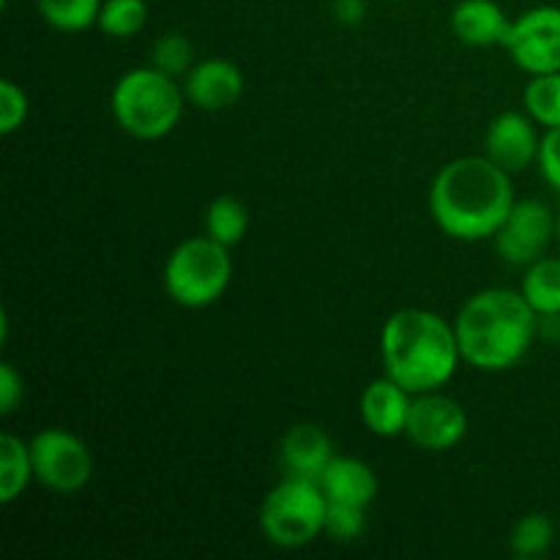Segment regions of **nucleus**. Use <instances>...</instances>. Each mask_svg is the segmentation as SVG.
Here are the masks:
<instances>
[{
  "instance_id": "nucleus-28",
  "label": "nucleus",
  "mask_w": 560,
  "mask_h": 560,
  "mask_svg": "<svg viewBox=\"0 0 560 560\" xmlns=\"http://www.w3.org/2000/svg\"><path fill=\"white\" fill-rule=\"evenodd\" d=\"M22 394H25V386H22L20 372L11 364H0V413H14L16 405L22 402Z\"/></svg>"
},
{
  "instance_id": "nucleus-25",
  "label": "nucleus",
  "mask_w": 560,
  "mask_h": 560,
  "mask_svg": "<svg viewBox=\"0 0 560 560\" xmlns=\"http://www.w3.org/2000/svg\"><path fill=\"white\" fill-rule=\"evenodd\" d=\"M366 530V509L350 503H328L326 534L334 541H355Z\"/></svg>"
},
{
  "instance_id": "nucleus-23",
  "label": "nucleus",
  "mask_w": 560,
  "mask_h": 560,
  "mask_svg": "<svg viewBox=\"0 0 560 560\" xmlns=\"http://www.w3.org/2000/svg\"><path fill=\"white\" fill-rule=\"evenodd\" d=\"M148 25L145 0H104L96 27L109 38H131Z\"/></svg>"
},
{
  "instance_id": "nucleus-15",
  "label": "nucleus",
  "mask_w": 560,
  "mask_h": 560,
  "mask_svg": "<svg viewBox=\"0 0 560 560\" xmlns=\"http://www.w3.org/2000/svg\"><path fill=\"white\" fill-rule=\"evenodd\" d=\"M509 25L512 20L495 0H459L452 9V33L468 47H503Z\"/></svg>"
},
{
  "instance_id": "nucleus-20",
  "label": "nucleus",
  "mask_w": 560,
  "mask_h": 560,
  "mask_svg": "<svg viewBox=\"0 0 560 560\" xmlns=\"http://www.w3.org/2000/svg\"><path fill=\"white\" fill-rule=\"evenodd\" d=\"M525 113L541 129H560V71L534 74L523 91Z\"/></svg>"
},
{
  "instance_id": "nucleus-17",
  "label": "nucleus",
  "mask_w": 560,
  "mask_h": 560,
  "mask_svg": "<svg viewBox=\"0 0 560 560\" xmlns=\"http://www.w3.org/2000/svg\"><path fill=\"white\" fill-rule=\"evenodd\" d=\"M31 481H36L31 441H22L14 432H3L0 438V503L11 506L14 501H20Z\"/></svg>"
},
{
  "instance_id": "nucleus-10",
  "label": "nucleus",
  "mask_w": 560,
  "mask_h": 560,
  "mask_svg": "<svg viewBox=\"0 0 560 560\" xmlns=\"http://www.w3.org/2000/svg\"><path fill=\"white\" fill-rule=\"evenodd\" d=\"M468 435V413L454 397L438 392L413 394L405 438L421 452H452Z\"/></svg>"
},
{
  "instance_id": "nucleus-18",
  "label": "nucleus",
  "mask_w": 560,
  "mask_h": 560,
  "mask_svg": "<svg viewBox=\"0 0 560 560\" xmlns=\"http://www.w3.org/2000/svg\"><path fill=\"white\" fill-rule=\"evenodd\" d=\"M520 293L539 317L560 315V257L545 255L523 268Z\"/></svg>"
},
{
  "instance_id": "nucleus-29",
  "label": "nucleus",
  "mask_w": 560,
  "mask_h": 560,
  "mask_svg": "<svg viewBox=\"0 0 560 560\" xmlns=\"http://www.w3.org/2000/svg\"><path fill=\"white\" fill-rule=\"evenodd\" d=\"M334 16L345 27L361 25L366 20V0H334Z\"/></svg>"
},
{
  "instance_id": "nucleus-7",
  "label": "nucleus",
  "mask_w": 560,
  "mask_h": 560,
  "mask_svg": "<svg viewBox=\"0 0 560 560\" xmlns=\"http://www.w3.org/2000/svg\"><path fill=\"white\" fill-rule=\"evenodd\" d=\"M36 481L58 495H74L93 476L91 448L80 435L63 427H47L31 438Z\"/></svg>"
},
{
  "instance_id": "nucleus-8",
  "label": "nucleus",
  "mask_w": 560,
  "mask_h": 560,
  "mask_svg": "<svg viewBox=\"0 0 560 560\" xmlns=\"http://www.w3.org/2000/svg\"><path fill=\"white\" fill-rule=\"evenodd\" d=\"M558 238V217L541 200H514L512 211L492 235L498 257L514 268H525L547 255Z\"/></svg>"
},
{
  "instance_id": "nucleus-14",
  "label": "nucleus",
  "mask_w": 560,
  "mask_h": 560,
  "mask_svg": "<svg viewBox=\"0 0 560 560\" xmlns=\"http://www.w3.org/2000/svg\"><path fill=\"white\" fill-rule=\"evenodd\" d=\"M279 457H282L284 476L317 481L334 459V443L317 424H295L282 438Z\"/></svg>"
},
{
  "instance_id": "nucleus-26",
  "label": "nucleus",
  "mask_w": 560,
  "mask_h": 560,
  "mask_svg": "<svg viewBox=\"0 0 560 560\" xmlns=\"http://www.w3.org/2000/svg\"><path fill=\"white\" fill-rule=\"evenodd\" d=\"M27 93L14 80H0V135L9 137L20 131L27 120Z\"/></svg>"
},
{
  "instance_id": "nucleus-5",
  "label": "nucleus",
  "mask_w": 560,
  "mask_h": 560,
  "mask_svg": "<svg viewBox=\"0 0 560 560\" xmlns=\"http://www.w3.org/2000/svg\"><path fill=\"white\" fill-rule=\"evenodd\" d=\"M233 279L230 246L211 235H195L170 252L164 262V293L186 310H206L217 304Z\"/></svg>"
},
{
  "instance_id": "nucleus-12",
  "label": "nucleus",
  "mask_w": 560,
  "mask_h": 560,
  "mask_svg": "<svg viewBox=\"0 0 560 560\" xmlns=\"http://www.w3.org/2000/svg\"><path fill=\"white\" fill-rule=\"evenodd\" d=\"M244 88V71L228 58L197 60L184 77L186 102L206 113H219V109H230L233 104H238Z\"/></svg>"
},
{
  "instance_id": "nucleus-9",
  "label": "nucleus",
  "mask_w": 560,
  "mask_h": 560,
  "mask_svg": "<svg viewBox=\"0 0 560 560\" xmlns=\"http://www.w3.org/2000/svg\"><path fill=\"white\" fill-rule=\"evenodd\" d=\"M503 47L528 77L560 71V5H534L514 16Z\"/></svg>"
},
{
  "instance_id": "nucleus-1",
  "label": "nucleus",
  "mask_w": 560,
  "mask_h": 560,
  "mask_svg": "<svg viewBox=\"0 0 560 560\" xmlns=\"http://www.w3.org/2000/svg\"><path fill=\"white\" fill-rule=\"evenodd\" d=\"M432 222L448 238L492 241L514 206L512 175L487 156H459L438 170L430 197Z\"/></svg>"
},
{
  "instance_id": "nucleus-3",
  "label": "nucleus",
  "mask_w": 560,
  "mask_h": 560,
  "mask_svg": "<svg viewBox=\"0 0 560 560\" xmlns=\"http://www.w3.org/2000/svg\"><path fill=\"white\" fill-rule=\"evenodd\" d=\"M383 375L410 394L438 392L446 386L463 361L454 323L432 310H399L381 331Z\"/></svg>"
},
{
  "instance_id": "nucleus-11",
  "label": "nucleus",
  "mask_w": 560,
  "mask_h": 560,
  "mask_svg": "<svg viewBox=\"0 0 560 560\" xmlns=\"http://www.w3.org/2000/svg\"><path fill=\"white\" fill-rule=\"evenodd\" d=\"M541 135H536V120L528 113L506 109L495 115L487 126L485 135V156L506 170L509 175H517L536 164L539 156Z\"/></svg>"
},
{
  "instance_id": "nucleus-19",
  "label": "nucleus",
  "mask_w": 560,
  "mask_h": 560,
  "mask_svg": "<svg viewBox=\"0 0 560 560\" xmlns=\"http://www.w3.org/2000/svg\"><path fill=\"white\" fill-rule=\"evenodd\" d=\"M246 230H249V211L238 197L222 195L208 202L206 235L233 249L235 244L246 238Z\"/></svg>"
},
{
  "instance_id": "nucleus-27",
  "label": "nucleus",
  "mask_w": 560,
  "mask_h": 560,
  "mask_svg": "<svg viewBox=\"0 0 560 560\" xmlns=\"http://www.w3.org/2000/svg\"><path fill=\"white\" fill-rule=\"evenodd\" d=\"M541 178L552 191L560 195V129H545L539 142V156H536Z\"/></svg>"
},
{
  "instance_id": "nucleus-2",
  "label": "nucleus",
  "mask_w": 560,
  "mask_h": 560,
  "mask_svg": "<svg viewBox=\"0 0 560 560\" xmlns=\"http://www.w3.org/2000/svg\"><path fill=\"white\" fill-rule=\"evenodd\" d=\"M465 364L481 372L517 366L539 337V315L520 290L487 288L470 295L454 317Z\"/></svg>"
},
{
  "instance_id": "nucleus-22",
  "label": "nucleus",
  "mask_w": 560,
  "mask_h": 560,
  "mask_svg": "<svg viewBox=\"0 0 560 560\" xmlns=\"http://www.w3.org/2000/svg\"><path fill=\"white\" fill-rule=\"evenodd\" d=\"M556 539V525L545 514H525L514 523L512 534H509V550L514 558H541L552 547Z\"/></svg>"
},
{
  "instance_id": "nucleus-6",
  "label": "nucleus",
  "mask_w": 560,
  "mask_h": 560,
  "mask_svg": "<svg viewBox=\"0 0 560 560\" xmlns=\"http://www.w3.org/2000/svg\"><path fill=\"white\" fill-rule=\"evenodd\" d=\"M328 498L320 485L284 476L260 506V530L279 550H301L326 534Z\"/></svg>"
},
{
  "instance_id": "nucleus-13",
  "label": "nucleus",
  "mask_w": 560,
  "mask_h": 560,
  "mask_svg": "<svg viewBox=\"0 0 560 560\" xmlns=\"http://www.w3.org/2000/svg\"><path fill=\"white\" fill-rule=\"evenodd\" d=\"M410 405H413V394L399 386L397 381H392L388 375H383L364 388L359 413L372 435L399 438L408 430Z\"/></svg>"
},
{
  "instance_id": "nucleus-24",
  "label": "nucleus",
  "mask_w": 560,
  "mask_h": 560,
  "mask_svg": "<svg viewBox=\"0 0 560 560\" xmlns=\"http://www.w3.org/2000/svg\"><path fill=\"white\" fill-rule=\"evenodd\" d=\"M195 47H191L189 38L178 31L162 33V36L153 42L151 47V66H156L159 71L170 77H186V71L195 66Z\"/></svg>"
},
{
  "instance_id": "nucleus-16",
  "label": "nucleus",
  "mask_w": 560,
  "mask_h": 560,
  "mask_svg": "<svg viewBox=\"0 0 560 560\" xmlns=\"http://www.w3.org/2000/svg\"><path fill=\"white\" fill-rule=\"evenodd\" d=\"M317 485L326 492L328 503H350V506L366 509L377 495L375 470L364 459L355 457H337L334 454Z\"/></svg>"
},
{
  "instance_id": "nucleus-30",
  "label": "nucleus",
  "mask_w": 560,
  "mask_h": 560,
  "mask_svg": "<svg viewBox=\"0 0 560 560\" xmlns=\"http://www.w3.org/2000/svg\"><path fill=\"white\" fill-rule=\"evenodd\" d=\"M558 244H560V213H558Z\"/></svg>"
},
{
  "instance_id": "nucleus-4",
  "label": "nucleus",
  "mask_w": 560,
  "mask_h": 560,
  "mask_svg": "<svg viewBox=\"0 0 560 560\" xmlns=\"http://www.w3.org/2000/svg\"><path fill=\"white\" fill-rule=\"evenodd\" d=\"M115 120L137 140H162L178 126L186 107V93L178 80L156 66H140L115 82L109 98Z\"/></svg>"
},
{
  "instance_id": "nucleus-21",
  "label": "nucleus",
  "mask_w": 560,
  "mask_h": 560,
  "mask_svg": "<svg viewBox=\"0 0 560 560\" xmlns=\"http://www.w3.org/2000/svg\"><path fill=\"white\" fill-rule=\"evenodd\" d=\"M104 0H36V9L49 27L60 33H82L98 22Z\"/></svg>"
}]
</instances>
